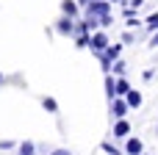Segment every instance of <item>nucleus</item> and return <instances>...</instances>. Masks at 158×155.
Segmentation results:
<instances>
[{
  "label": "nucleus",
  "instance_id": "8",
  "mask_svg": "<svg viewBox=\"0 0 158 155\" xmlns=\"http://www.w3.org/2000/svg\"><path fill=\"white\" fill-rule=\"evenodd\" d=\"M106 97H108V100H114V97H117V80H114V75H111V72L106 75Z\"/></svg>",
  "mask_w": 158,
  "mask_h": 155
},
{
  "label": "nucleus",
  "instance_id": "18",
  "mask_svg": "<svg viewBox=\"0 0 158 155\" xmlns=\"http://www.w3.org/2000/svg\"><path fill=\"white\" fill-rule=\"evenodd\" d=\"M100 25H103V28H108V25H111V14H108V17H100Z\"/></svg>",
  "mask_w": 158,
  "mask_h": 155
},
{
  "label": "nucleus",
  "instance_id": "15",
  "mask_svg": "<svg viewBox=\"0 0 158 155\" xmlns=\"http://www.w3.org/2000/svg\"><path fill=\"white\" fill-rule=\"evenodd\" d=\"M144 25H147V31H153V33H156V31H158V14H150V17L144 19Z\"/></svg>",
  "mask_w": 158,
  "mask_h": 155
},
{
  "label": "nucleus",
  "instance_id": "23",
  "mask_svg": "<svg viewBox=\"0 0 158 155\" xmlns=\"http://www.w3.org/2000/svg\"><path fill=\"white\" fill-rule=\"evenodd\" d=\"M78 3H81V6H89V0H78Z\"/></svg>",
  "mask_w": 158,
  "mask_h": 155
},
{
  "label": "nucleus",
  "instance_id": "1",
  "mask_svg": "<svg viewBox=\"0 0 158 155\" xmlns=\"http://www.w3.org/2000/svg\"><path fill=\"white\" fill-rule=\"evenodd\" d=\"M111 6H114V3H108V0H89V6H86V17H94V19L108 17V14H111Z\"/></svg>",
  "mask_w": 158,
  "mask_h": 155
},
{
  "label": "nucleus",
  "instance_id": "26",
  "mask_svg": "<svg viewBox=\"0 0 158 155\" xmlns=\"http://www.w3.org/2000/svg\"><path fill=\"white\" fill-rule=\"evenodd\" d=\"M142 155H144V153H142Z\"/></svg>",
  "mask_w": 158,
  "mask_h": 155
},
{
  "label": "nucleus",
  "instance_id": "6",
  "mask_svg": "<svg viewBox=\"0 0 158 155\" xmlns=\"http://www.w3.org/2000/svg\"><path fill=\"white\" fill-rule=\"evenodd\" d=\"M114 136H117V139H128V136H131V125H128L125 119H117V122H114Z\"/></svg>",
  "mask_w": 158,
  "mask_h": 155
},
{
  "label": "nucleus",
  "instance_id": "19",
  "mask_svg": "<svg viewBox=\"0 0 158 155\" xmlns=\"http://www.w3.org/2000/svg\"><path fill=\"white\" fill-rule=\"evenodd\" d=\"M11 147H17L14 141H0V150H11Z\"/></svg>",
  "mask_w": 158,
  "mask_h": 155
},
{
  "label": "nucleus",
  "instance_id": "4",
  "mask_svg": "<svg viewBox=\"0 0 158 155\" xmlns=\"http://www.w3.org/2000/svg\"><path fill=\"white\" fill-rule=\"evenodd\" d=\"M128 103H125V97H114L111 100V116H117V119H122L125 114H128Z\"/></svg>",
  "mask_w": 158,
  "mask_h": 155
},
{
  "label": "nucleus",
  "instance_id": "14",
  "mask_svg": "<svg viewBox=\"0 0 158 155\" xmlns=\"http://www.w3.org/2000/svg\"><path fill=\"white\" fill-rule=\"evenodd\" d=\"M100 147H103V153H108V155H125V150H119V147H114L111 141H103Z\"/></svg>",
  "mask_w": 158,
  "mask_h": 155
},
{
  "label": "nucleus",
  "instance_id": "16",
  "mask_svg": "<svg viewBox=\"0 0 158 155\" xmlns=\"http://www.w3.org/2000/svg\"><path fill=\"white\" fill-rule=\"evenodd\" d=\"M75 44L78 47H89V36L86 33H75Z\"/></svg>",
  "mask_w": 158,
  "mask_h": 155
},
{
  "label": "nucleus",
  "instance_id": "10",
  "mask_svg": "<svg viewBox=\"0 0 158 155\" xmlns=\"http://www.w3.org/2000/svg\"><path fill=\"white\" fill-rule=\"evenodd\" d=\"M17 155H36V144H33V141H22V144H17Z\"/></svg>",
  "mask_w": 158,
  "mask_h": 155
},
{
  "label": "nucleus",
  "instance_id": "13",
  "mask_svg": "<svg viewBox=\"0 0 158 155\" xmlns=\"http://www.w3.org/2000/svg\"><path fill=\"white\" fill-rule=\"evenodd\" d=\"M42 108L50 111V114H58V103H56L53 97H42Z\"/></svg>",
  "mask_w": 158,
  "mask_h": 155
},
{
  "label": "nucleus",
  "instance_id": "12",
  "mask_svg": "<svg viewBox=\"0 0 158 155\" xmlns=\"http://www.w3.org/2000/svg\"><path fill=\"white\" fill-rule=\"evenodd\" d=\"M128 92H131V83L125 78H117V97H125Z\"/></svg>",
  "mask_w": 158,
  "mask_h": 155
},
{
  "label": "nucleus",
  "instance_id": "24",
  "mask_svg": "<svg viewBox=\"0 0 158 155\" xmlns=\"http://www.w3.org/2000/svg\"><path fill=\"white\" fill-rule=\"evenodd\" d=\"M0 83H3V72H0Z\"/></svg>",
  "mask_w": 158,
  "mask_h": 155
},
{
  "label": "nucleus",
  "instance_id": "3",
  "mask_svg": "<svg viewBox=\"0 0 158 155\" xmlns=\"http://www.w3.org/2000/svg\"><path fill=\"white\" fill-rule=\"evenodd\" d=\"M75 22H78V19H72V17L61 14V17H58V22H56V31H58L61 36H75Z\"/></svg>",
  "mask_w": 158,
  "mask_h": 155
},
{
  "label": "nucleus",
  "instance_id": "17",
  "mask_svg": "<svg viewBox=\"0 0 158 155\" xmlns=\"http://www.w3.org/2000/svg\"><path fill=\"white\" fill-rule=\"evenodd\" d=\"M111 69H114V72H117V75H119V78H122V75H125V61H122V58H117V61H114V67H111Z\"/></svg>",
  "mask_w": 158,
  "mask_h": 155
},
{
  "label": "nucleus",
  "instance_id": "9",
  "mask_svg": "<svg viewBox=\"0 0 158 155\" xmlns=\"http://www.w3.org/2000/svg\"><path fill=\"white\" fill-rule=\"evenodd\" d=\"M125 103H128L131 108H139V105H142V92H136V89H131V92L125 94Z\"/></svg>",
  "mask_w": 158,
  "mask_h": 155
},
{
  "label": "nucleus",
  "instance_id": "7",
  "mask_svg": "<svg viewBox=\"0 0 158 155\" xmlns=\"http://www.w3.org/2000/svg\"><path fill=\"white\" fill-rule=\"evenodd\" d=\"M61 14H67V17H72V19H78V3L75 0H61Z\"/></svg>",
  "mask_w": 158,
  "mask_h": 155
},
{
  "label": "nucleus",
  "instance_id": "5",
  "mask_svg": "<svg viewBox=\"0 0 158 155\" xmlns=\"http://www.w3.org/2000/svg\"><path fill=\"white\" fill-rule=\"evenodd\" d=\"M144 153V144L139 139H128L125 141V155H142Z\"/></svg>",
  "mask_w": 158,
  "mask_h": 155
},
{
  "label": "nucleus",
  "instance_id": "22",
  "mask_svg": "<svg viewBox=\"0 0 158 155\" xmlns=\"http://www.w3.org/2000/svg\"><path fill=\"white\" fill-rule=\"evenodd\" d=\"M150 44H153V47H158V31L153 33V42H150Z\"/></svg>",
  "mask_w": 158,
  "mask_h": 155
},
{
  "label": "nucleus",
  "instance_id": "2",
  "mask_svg": "<svg viewBox=\"0 0 158 155\" xmlns=\"http://www.w3.org/2000/svg\"><path fill=\"white\" fill-rule=\"evenodd\" d=\"M108 44H111V42H108L106 31H94V33L89 36V47H92V53H94V55H97V53H103Z\"/></svg>",
  "mask_w": 158,
  "mask_h": 155
},
{
  "label": "nucleus",
  "instance_id": "25",
  "mask_svg": "<svg viewBox=\"0 0 158 155\" xmlns=\"http://www.w3.org/2000/svg\"><path fill=\"white\" fill-rule=\"evenodd\" d=\"M108 3H119V0H108Z\"/></svg>",
  "mask_w": 158,
  "mask_h": 155
},
{
  "label": "nucleus",
  "instance_id": "20",
  "mask_svg": "<svg viewBox=\"0 0 158 155\" xmlns=\"http://www.w3.org/2000/svg\"><path fill=\"white\" fill-rule=\"evenodd\" d=\"M50 155H72V153H69V150H64V147H61V150H53V153H50Z\"/></svg>",
  "mask_w": 158,
  "mask_h": 155
},
{
  "label": "nucleus",
  "instance_id": "11",
  "mask_svg": "<svg viewBox=\"0 0 158 155\" xmlns=\"http://www.w3.org/2000/svg\"><path fill=\"white\" fill-rule=\"evenodd\" d=\"M103 53H106V55H108L111 61H117V58H119V53H122V44H108V47H106Z\"/></svg>",
  "mask_w": 158,
  "mask_h": 155
},
{
  "label": "nucleus",
  "instance_id": "21",
  "mask_svg": "<svg viewBox=\"0 0 158 155\" xmlns=\"http://www.w3.org/2000/svg\"><path fill=\"white\" fill-rule=\"evenodd\" d=\"M128 6H131V8H139V6H142V0H131Z\"/></svg>",
  "mask_w": 158,
  "mask_h": 155
}]
</instances>
